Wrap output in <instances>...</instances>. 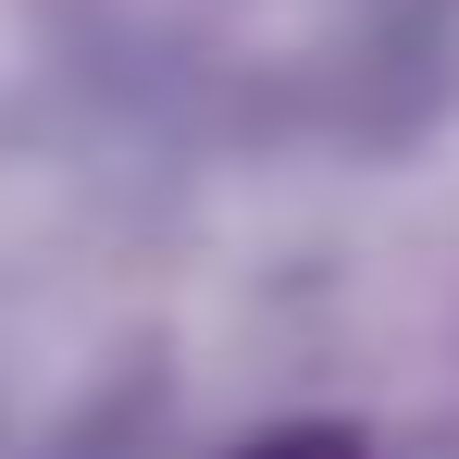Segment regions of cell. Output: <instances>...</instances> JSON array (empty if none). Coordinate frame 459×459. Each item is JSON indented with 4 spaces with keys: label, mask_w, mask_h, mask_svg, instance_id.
Listing matches in <instances>:
<instances>
[{
    "label": "cell",
    "mask_w": 459,
    "mask_h": 459,
    "mask_svg": "<svg viewBox=\"0 0 459 459\" xmlns=\"http://www.w3.org/2000/svg\"><path fill=\"white\" fill-rule=\"evenodd\" d=\"M236 459H360V435H261V447H236Z\"/></svg>",
    "instance_id": "cell-1"
}]
</instances>
